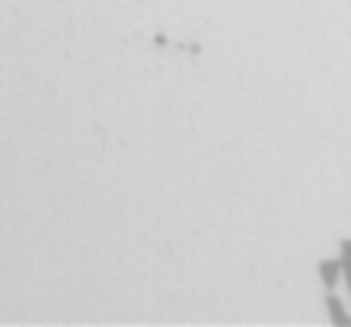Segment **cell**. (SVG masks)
I'll return each mask as SVG.
<instances>
[{
	"mask_svg": "<svg viewBox=\"0 0 351 327\" xmlns=\"http://www.w3.org/2000/svg\"><path fill=\"white\" fill-rule=\"evenodd\" d=\"M339 251H342V256H339V261H342V277L347 282V289L351 294V239L339 241Z\"/></svg>",
	"mask_w": 351,
	"mask_h": 327,
	"instance_id": "obj_3",
	"label": "cell"
},
{
	"mask_svg": "<svg viewBox=\"0 0 351 327\" xmlns=\"http://www.w3.org/2000/svg\"><path fill=\"white\" fill-rule=\"evenodd\" d=\"M318 272H320V280L328 289L337 287V282L342 280V261L339 258H325L318 263Z\"/></svg>",
	"mask_w": 351,
	"mask_h": 327,
	"instance_id": "obj_1",
	"label": "cell"
},
{
	"mask_svg": "<svg viewBox=\"0 0 351 327\" xmlns=\"http://www.w3.org/2000/svg\"><path fill=\"white\" fill-rule=\"evenodd\" d=\"M325 306H328V315L335 325H351V315H349V311L344 308L339 296L330 294L328 299H325Z\"/></svg>",
	"mask_w": 351,
	"mask_h": 327,
	"instance_id": "obj_2",
	"label": "cell"
}]
</instances>
